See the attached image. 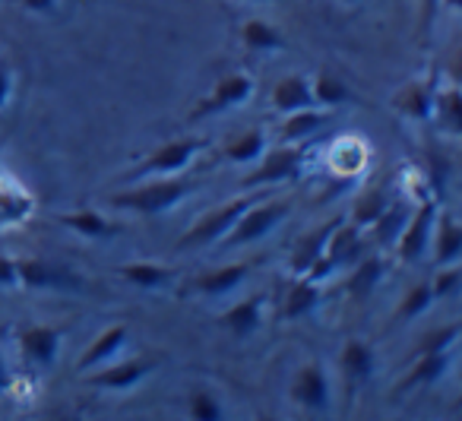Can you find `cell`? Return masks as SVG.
<instances>
[{
    "label": "cell",
    "mask_w": 462,
    "mask_h": 421,
    "mask_svg": "<svg viewBox=\"0 0 462 421\" xmlns=\"http://www.w3.org/2000/svg\"><path fill=\"white\" fill-rule=\"evenodd\" d=\"M197 187H199L197 178H165V174H162L159 181H149V184H143V187H130V191H124V193H115L111 206H115V210L136 212V216H165L180 200L190 197Z\"/></svg>",
    "instance_id": "obj_1"
},
{
    "label": "cell",
    "mask_w": 462,
    "mask_h": 421,
    "mask_svg": "<svg viewBox=\"0 0 462 421\" xmlns=\"http://www.w3.org/2000/svg\"><path fill=\"white\" fill-rule=\"evenodd\" d=\"M459 332H462L459 323H449V326L434 330L430 336H424V342L418 345L415 368L399 380L396 393H409V389H415V387H428V383L443 380V374H447L449 364H453L456 345H459Z\"/></svg>",
    "instance_id": "obj_2"
},
{
    "label": "cell",
    "mask_w": 462,
    "mask_h": 421,
    "mask_svg": "<svg viewBox=\"0 0 462 421\" xmlns=\"http://www.w3.org/2000/svg\"><path fill=\"white\" fill-rule=\"evenodd\" d=\"M289 216H291V200H273V203H260L257 200V203H251L241 212V219L231 225V231L218 244L225 250H235V248H247L254 241H263Z\"/></svg>",
    "instance_id": "obj_3"
},
{
    "label": "cell",
    "mask_w": 462,
    "mask_h": 421,
    "mask_svg": "<svg viewBox=\"0 0 462 421\" xmlns=\"http://www.w3.org/2000/svg\"><path fill=\"white\" fill-rule=\"evenodd\" d=\"M206 146H209V143L199 140V136L171 140V143H165V146L152 149V153H149L146 159H143L124 181H143V178H162V174H178V172H184V168L190 165V162L197 159Z\"/></svg>",
    "instance_id": "obj_4"
},
{
    "label": "cell",
    "mask_w": 462,
    "mask_h": 421,
    "mask_svg": "<svg viewBox=\"0 0 462 421\" xmlns=\"http://www.w3.org/2000/svg\"><path fill=\"white\" fill-rule=\"evenodd\" d=\"M251 203H257V197H238L222 203L218 210L206 212L203 219L190 225V231H184V238L178 241V250H190V248H209V244L222 241L225 235L231 231V225L238 222L241 212L247 210Z\"/></svg>",
    "instance_id": "obj_5"
},
{
    "label": "cell",
    "mask_w": 462,
    "mask_h": 421,
    "mask_svg": "<svg viewBox=\"0 0 462 421\" xmlns=\"http://www.w3.org/2000/svg\"><path fill=\"white\" fill-rule=\"evenodd\" d=\"M263 162H257L251 174L245 178V187L254 191V187H266V184H282V181H298L304 172V146H295V143H279L270 153L260 155Z\"/></svg>",
    "instance_id": "obj_6"
},
{
    "label": "cell",
    "mask_w": 462,
    "mask_h": 421,
    "mask_svg": "<svg viewBox=\"0 0 462 421\" xmlns=\"http://www.w3.org/2000/svg\"><path fill=\"white\" fill-rule=\"evenodd\" d=\"M16 279L32 292H79L83 288L79 276H73L67 267H58L51 260H42V257L16 260Z\"/></svg>",
    "instance_id": "obj_7"
},
{
    "label": "cell",
    "mask_w": 462,
    "mask_h": 421,
    "mask_svg": "<svg viewBox=\"0 0 462 421\" xmlns=\"http://www.w3.org/2000/svg\"><path fill=\"white\" fill-rule=\"evenodd\" d=\"M434 222H437V200L430 197V193H424L421 203H418V210L409 216V222H405L402 235H399V241H396L399 260L411 263V260H418L424 250H428Z\"/></svg>",
    "instance_id": "obj_8"
},
{
    "label": "cell",
    "mask_w": 462,
    "mask_h": 421,
    "mask_svg": "<svg viewBox=\"0 0 462 421\" xmlns=\"http://www.w3.org/2000/svg\"><path fill=\"white\" fill-rule=\"evenodd\" d=\"M251 96H254V80L247 77V73H225V77L216 83V89H212L206 98H199L197 108L190 111V117L199 121V117L222 115V111H231V108H238V105H245Z\"/></svg>",
    "instance_id": "obj_9"
},
{
    "label": "cell",
    "mask_w": 462,
    "mask_h": 421,
    "mask_svg": "<svg viewBox=\"0 0 462 421\" xmlns=\"http://www.w3.org/2000/svg\"><path fill=\"white\" fill-rule=\"evenodd\" d=\"M159 368L152 355H140V358H127V361H108L102 368L89 370V387H98V389H134L146 380L152 370Z\"/></svg>",
    "instance_id": "obj_10"
},
{
    "label": "cell",
    "mask_w": 462,
    "mask_h": 421,
    "mask_svg": "<svg viewBox=\"0 0 462 421\" xmlns=\"http://www.w3.org/2000/svg\"><path fill=\"white\" fill-rule=\"evenodd\" d=\"M291 399H295L304 412H314V415L327 412L329 402H333V389H329V377L320 361H310L298 370L295 380H291Z\"/></svg>",
    "instance_id": "obj_11"
},
{
    "label": "cell",
    "mask_w": 462,
    "mask_h": 421,
    "mask_svg": "<svg viewBox=\"0 0 462 421\" xmlns=\"http://www.w3.org/2000/svg\"><path fill=\"white\" fill-rule=\"evenodd\" d=\"M60 339H64V330H58V326H26V330H20V351L35 368H51L60 351Z\"/></svg>",
    "instance_id": "obj_12"
},
{
    "label": "cell",
    "mask_w": 462,
    "mask_h": 421,
    "mask_svg": "<svg viewBox=\"0 0 462 421\" xmlns=\"http://www.w3.org/2000/svg\"><path fill=\"white\" fill-rule=\"evenodd\" d=\"M247 273H251V263H228V267H218V269H212V273H203V276H197V279H190L187 292L206 295V298H222V295L245 285Z\"/></svg>",
    "instance_id": "obj_13"
},
{
    "label": "cell",
    "mask_w": 462,
    "mask_h": 421,
    "mask_svg": "<svg viewBox=\"0 0 462 421\" xmlns=\"http://www.w3.org/2000/svg\"><path fill=\"white\" fill-rule=\"evenodd\" d=\"M127 345V326L117 323V326H108L96 336V342L83 351V358L77 361V374H89V370L102 368V364L115 361L121 355V349Z\"/></svg>",
    "instance_id": "obj_14"
},
{
    "label": "cell",
    "mask_w": 462,
    "mask_h": 421,
    "mask_svg": "<svg viewBox=\"0 0 462 421\" xmlns=\"http://www.w3.org/2000/svg\"><path fill=\"white\" fill-rule=\"evenodd\" d=\"M273 108L279 115H291V111H304V108H317L314 105V92H310V80L301 73H289L273 86Z\"/></svg>",
    "instance_id": "obj_15"
},
{
    "label": "cell",
    "mask_w": 462,
    "mask_h": 421,
    "mask_svg": "<svg viewBox=\"0 0 462 421\" xmlns=\"http://www.w3.org/2000/svg\"><path fill=\"white\" fill-rule=\"evenodd\" d=\"M263 304H266L263 295H251V298L231 304L228 311L218 317V323H222L228 332H235V336L247 339L263 326Z\"/></svg>",
    "instance_id": "obj_16"
},
{
    "label": "cell",
    "mask_w": 462,
    "mask_h": 421,
    "mask_svg": "<svg viewBox=\"0 0 462 421\" xmlns=\"http://www.w3.org/2000/svg\"><path fill=\"white\" fill-rule=\"evenodd\" d=\"M434 83H405L393 96V108L402 117H409V121H428V117H434Z\"/></svg>",
    "instance_id": "obj_17"
},
{
    "label": "cell",
    "mask_w": 462,
    "mask_h": 421,
    "mask_svg": "<svg viewBox=\"0 0 462 421\" xmlns=\"http://www.w3.org/2000/svg\"><path fill=\"white\" fill-rule=\"evenodd\" d=\"M336 225H339V219H329V222H323L320 229H314L304 238H298L295 250H291V273L308 276L310 269L317 267V260L323 257V248H327V241H329V235H333Z\"/></svg>",
    "instance_id": "obj_18"
},
{
    "label": "cell",
    "mask_w": 462,
    "mask_h": 421,
    "mask_svg": "<svg viewBox=\"0 0 462 421\" xmlns=\"http://www.w3.org/2000/svg\"><path fill=\"white\" fill-rule=\"evenodd\" d=\"M339 368H342V377H346L348 389L365 387V383L374 377V351H371V345L361 342V339H348V342L342 345Z\"/></svg>",
    "instance_id": "obj_19"
},
{
    "label": "cell",
    "mask_w": 462,
    "mask_h": 421,
    "mask_svg": "<svg viewBox=\"0 0 462 421\" xmlns=\"http://www.w3.org/2000/svg\"><path fill=\"white\" fill-rule=\"evenodd\" d=\"M58 222L64 229H70L73 235L89 238V241H108V238L121 235V225L108 222L102 212L96 210H73V212H60Z\"/></svg>",
    "instance_id": "obj_20"
},
{
    "label": "cell",
    "mask_w": 462,
    "mask_h": 421,
    "mask_svg": "<svg viewBox=\"0 0 462 421\" xmlns=\"http://www.w3.org/2000/svg\"><path fill=\"white\" fill-rule=\"evenodd\" d=\"M323 301V292H320V282L308 279V276H298L295 282L289 285V292H285V301H282V311H279V317L282 320H301L308 317L310 311H317Z\"/></svg>",
    "instance_id": "obj_21"
},
{
    "label": "cell",
    "mask_w": 462,
    "mask_h": 421,
    "mask_svg": "<svg viewBox=\"0 0 462 421\" xmlns=\"http://www.w3.org/2000/svg\"><path fill=\"white\" fill-rule=\"evenodd\" d=\"M430 241H434V263H437V267L459 263V257H462V225L456 222L449 212H443V216L434 222Z\"/></svg>",
    "instance_id": "obj_22"
},
{
    "label": "cell",
    "mask_w": 462,
    "mask_h": 421,
    "mask_svg": "<svg viewBox=\"0 0 462 421\" xmlns=\"http://www.w3.org/2000/svg\"><path fill=\"white\" fill-rule=\"evenodd\" d=\"M121 276L136 288H146V292H155V288H168L178 273L171 267H162V263H146V260H136V263H124Z\"/></svg>",
    "instance_id": "obj_23"
},
{
    "label": "cell",
    "mask_w": 462,
    "mask_h": 421,
    "mask_svg": "<svg viewBox=\"0 0 462 421\" xmlns=\"http://www.w3.org/2000/svg\"><path fill=\"white\" fill-rule=\"evenodd\" d=\"M409 216H411V206L405 203L402 197L390 200V206L383 210V216L371 225L374 241L383 244V248H396V241H399V235H402L405 222H409Z\"/></svg>",
    "instance_id": "obj_24"
},
{
    "label": "cell",
    "mask_w": 462,
    "mask_h": 421,
    "mask_svg": "<svg viewBox=\"0 0 462 421\" xmlns=\"http://www.w3.org/2000/svg\"><path fill=\"white\" fill-rule=\"evenodd\" d=\"M241 42H245L247 51H257V54L282 51V48L289 45L285 35L266 20H247L245 26H241Z\"/></svg>",
    "instance_id": "obj_25"
},
{
    "label": "cell",
    "mask_w": 462,
    "mask_h": 421,
    "mask_svg": "<svg viewBox=\"0 0 462 421\" xmlns=\"http://www.w3.org/2000/svg\"><path fill=\"white\" fill-rule=\"evenodd\" d=\"M383 273H386L383 257H365V260L358 257L352 276H348V282H346V292L352 295V298H367V295L377 288V282L383 279Z\"/></svg>",
    "instance_id": "obj_26"
},
{
    "label": "cell",
    "mask_w": 462,
    "mask_h": 421,
    "mask_svg": "<svg viewBox=\"0 0 462 421\" xmlns=\"http://www.w3.org/2000/svg\"><path fill=\"white\" fill-rule=\"evenodd\" d=\"M390 200L393 197H390V184H386V181L383 184L367 187L352 210V225H358V229H371V225L383 216V210L390 206Z\"/></svg>",
    "instance_id": "obj_27"
},
{
    "label": "cell",
    "mask_w": 462,
    "mask_h": 421,
    "mask_svg": "<svg viewBox=\"0 0 462 421\" xmlns=\"http://www.w3.org/2000/svg\"><path fill=\"white\" fill-rule=\"evenodd\" d=\"M323 124H327V115H320L317 108L291 111L289 121L282 124V134H279V143H301V140H308V136L320 134Z\"/></svg>",
    "instance_id": "obj_28"
},
{
    "label": "cell",
    "mask_w": 462,
    "mask_h": 421,
    "mask_svg": "<svg viewBox=\"0 0 462 421\" xmlns=\"http://www.w3.org/2000/svg\"><path fill=\"white\" fill-rule=\"evenodd\" d=\"M266 153V136L260 130H247L238 140H231L228 146L222 149V155L235 165H257L260 155Z\"/></svg>",
    "instance_id": "obj_29"
},
{
    "label": "cell",
    "mask_w": 462,
    "mask_h": 421,
    "mask_svg": "<svg viewBox=\"0 0 462 421\" xmlns=\"http://www.w3.org/2000/svg\"><path fill=\"white\" fill-rule=\"evenodd\" d=\"M310 92H314V105L317 108H336V105L348 102V86L346 80H339L336 73L320 70L310 83Z\"/></svg>",
    "instance_id": "obj_30"
},
{
    "label": "cell",
    "mask_w": 462,
    "mask_h": 421,
    "mask_svg": "<svg viewBox=\"0 0 462 421\" xmlns=\"http://www.w3.org/2000/svg\"><path fill=\"white\" fill-rule=\"evenodd\" d=\"M434 115H437V124H440L447 134H459L462 130V96H459L456 86L437 92L434 96Z\"/></svg>",
    "instance_id": "obj_31"
},
{
    "label": "cell",
    "mask_w": 462,
    "mask_h": 421,
    "mask_svg": "<svg viewBox=\"0 0 462 421\" xmlns=\"http://www.w3.org/2000/svg\"><path fill=\"white\" fill-rule=\"evenodd\" d=\"M430 304H434V292H430V279H424V282H418L415 288H409V292H405V298L399 301L396 320L409 323V320L421 317V313L428 311Z\"/></svg>",
    "instance_id": "obj_32"
},
{
    "label": "cell",
    "mask_w": 462,
    "mask_h": 421,
    "mask_svg": "<svg viewBox=\"0 0 462 421\" xmlns=\"http://www.w3.org/2000/svg\"><path fill=\"white\" fill-rule=\"evenodd\" d=\"M187 408H190V418L193 421H222L225 418L222 402H218L216 396L209 393V389H197V393H190V402H187Z\"/></svg>",
    "instance_id": "obj_33"
},
{
    "label": "cell",
    "mask_w": 462,
    "mask_h": 421,
    "mask_svg": "<svg viewBox=\"0 0 462 421\" xmlns=\"http://www.w3.org/2000/svg\"><path fill=\"white\" fill-rule=\"evenodd\" d=\"M459 282H462V269L456 267V263H449V269H443V273H437V279H430V292H434V301L453 295L456 288H459Z\"/></svg>",
    "instance_id": "obj_34"
},
{
    "label": "cell",
    "mask_w": 462,
    "mask_h": 421,
    "mask_svg": "<svg viewBox=\"0 0 462 421\" xmlns=\"http://www.w3.org/2000/svg\"><path fill=\"white\" fill-rule=\"evenodd\" d=\"M0 285H4V288L20 285V279H16V260H14V257H0Z\"/></svg>",
    "instance_id": "obj_35"
},
{
    "label": "cell",
    "mask_w": 462,
    "mask_h": 421,
    "mask_svg": "<svg viewBox=\"0 0 462 421\" xmlns=\"http://www.w3.org/2000/svg\"><path fill=\"white\" fill-rule=\"evenodd\" d=\"M10 96H14V73H10V67L0 61V108L10 102Z\"/></svg>",
    "instance_id": "obj_36"
},
{
    "label": "cell",
    "mask_w": 462,
    "mask_h": 421,
    "mask_svg": "<svg viewBox=\"0 0 462 421\" xmlns=\"http://www.w3.org/2000/svg\"><path fill=\"white\" fill-rule=\"evenodd\" d=\"M437 4H440V0H421V33H428L430 23H434V16H437Z\"/></svg>",
    "instance_id": "obj_37"
},
{
    "label": "cell",
    "mask_w": 462,
    "mask_h": 421,
    "mask_svg": "<svg viewBox=\"0 0 462 421\" xmlns=\"http://www.w3.org/2000/svg\"><path fill=\"white\" fill-rule=\"evenodd\" d=\"M20 4L29 10V14H51L58 0H20Z\"/></svg>",
    "instance_id": "obj_38"
},
{
    "label": "cell",
    "mask_w": 462,
    "mask_h": 421,
    "mask_svg": "<svg viewBox=\"0 0 462 421\" xmlns=\"http://www.w3.org/2000/svg\"><path fill=\"white\" fill-rule=\"evenodd\" d=\"M10 387H14V374H10L7 361H4V355H0V396L7 393Z\"/></svg>",
    "instance_id": "obj_39"
},
{
    "label": "cell",
    "mask_w": 462,
    "mask_h": 421,
    "mask_svg": "<svg viewBox=\"0 0 462 421\" xmlns=\"http://www.w3.org/2000/svg\"><path fill=\"white\" fill-rule=\"evenodd\" d=\"M342 4H358V0H342Z\"/></svg>",
    "instance_id": "obj_40"
}]
</instances>
